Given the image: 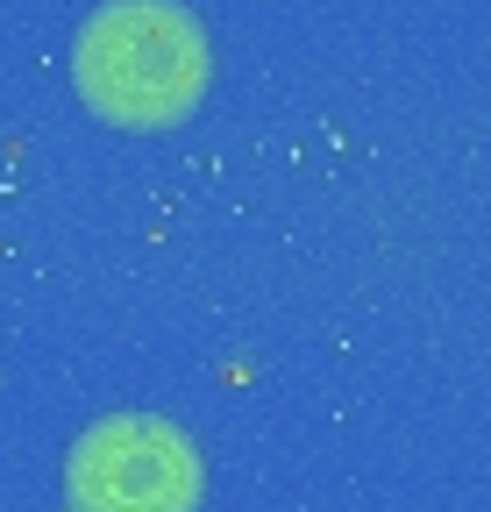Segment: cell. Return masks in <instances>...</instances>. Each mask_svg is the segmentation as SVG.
<instances>
[{"label":"cell","mask_w":491,"mask_h":512,"mask_svg":"<svg viewBox=\"0 0 491 512\" xmlns=\"http://www.w3.org/2000/svg\"><path fill=\"white\" fill-rule=\"evenodd\" d=\"M72 72L93 114L121 128H171L207 93V36L171 0H107L79 29Z\"/></svg>","instance_id":"1"},{"label":"cell","mask_w":491,"mask_h":512,"mask_svg":"<svg viewBox=\"0 0 491 512\" xmlns=\"http://www.w3.org/2000/svg\"><path fill=\"white\" fill-rule=\"evenodd\" d=\"M65 484H72V512H193L200 456L171 420L121 413L79 434Z\"/></svg>","instance_id":"2"}]
</instances>
